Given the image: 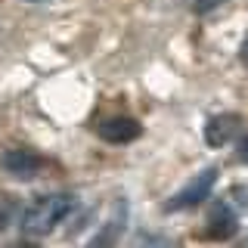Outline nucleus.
<instances>
[{
    "mask_svg": "<svg viewBox=\"0 0 248 248\" xmlns=\"http://www.w3.org/2000/svg\"><path fill=\"white\" fill-rule=\"evenodd\" d=\"M242 245H248V236H245V239H242Z\"/></svg>",
    "mask_w": 248,
    "mask_h": 248,
    "instance_id": "10",
    "label": "nucleus"
},
{
    "mask_svg": "<svg viewBox=\"0 0 248 248\" xmlns=\"http://www.w3.org/2000/svg\"><path fill=\"white\" fill-rule=\"evenodd\" d=\"M0 165L6 170H13V174H19V177H31L34 170H41L44 161H41V155H34L28 149H10V152L0 155Z\"/></svg>",
    "mask_w": 248,
    "mask_h": 248,
    "instance_id": "5",
    "label": "nucleus"
},
{
    "mask_svg": "<svg viewBox=\"0 0 248 248\" xmlns=\"http://www.w3.org/2000/svg\"><path fill=\"white\" fill-rule=\"evenodd\" d=\"M78 208V199L72 192H50V196H41L34 205L22 214V232L28 236H46L65 220Z\"/></svg>",
    "mask_w": 248,
    "mask_h": 248,
    "instance_id": "1",
    "label": "nucleus"
},
{
    "mask_svg": "<svg viewBox=\"0 0 248 248\" xmlns=\"http://www.w3.org/2000/svg\"><path fill=\"white\" fill-rule=\"evenodd\" d=\"M208 232L214 239H230L236 232V214H232V208H217L214 217L208 220Z\"/></svg>",
    "mask_w": 248,
    "mask_h": 248,
    "instance_id": "6",
    "label": "nucleus"
},
{
    "mask_svg": "<svg viewBox=\"0 0 248 248\" xmlns=\"http://www.w3.org/2000/svg\"><path fill=\"white\" fill-rule=\"evenodd\" d=\"M239 127H242V115H236V112L214 115V118L205 124V143L214 146V149H220V146H227L230 140L239 134Z\"/></svg>",
    "mask_w": 248,
    "mask_h": 248,
    "instance_id": "3",
    "label": "nucleus"
},
{
    "mask_svg": "<svg viewBox=\"0 0 248 248\" xmlns=\"http://www.w3.org/2000/svg\"><path fill=\"white\" fill-rule=\"evenodd\" d=\"M140 121L137 118H124V115H115V118H108L103 121L96 127V134L106 140V143H115V146H121V143H130V140H137L140 137Z\"/></svg>",
    "mask_w": 248,
    "mask_h": 248,
    "instance_id": "4",
    "label": "nucleus"
},
{
    "mask_svg": "<svg viewBox=\"0 0 248 248\" xmlns=\"http://www.w3.org/2000/svg\"><path fill=\"white\" fill-rule=\"evenodd\" d=\"M236 152H239V161H242V165H248V137L242 140V143H239V149H236Z\"/></svg>",
    "mask_w": 248,
    "mask_h": 248,
    "instance_id": "8",
    "label": "nucleus"
},
{
    "mask_svg": "<svg viewBox=\"0 0 248 248\" xmlns=\"http://www.w3.org/2000/svg\"><path fill=\"white\" fill-rule=\"evenodd\" d=\"M242 62L248 65V37H245V44H242Z\"/></svg>",
    "mask_w": 248,
    "mask_h": 248,
    "instance_id": "9",
    "label": "nucleus"
},
{
    "mask_svg": "<svg viewBox=\"0 0 248 248\" xmlns=\"http://www.w3.org/2000/svg\"><path fill=\"white\" fill-rule=\"evenodd\" d=\"M214 183H217V168H208V170H202V174H196L180 192H177V196H170L168 211H186V208H196L199 202H205L208 196H211Z\"/></svg>",
    "mask_w": 248,
    "mask_h": 248,
    "instance_id": "2",
    "label": "nucleus"
},
{
    "mask_svg": "<svg viewBox=\"0 0 248 248\" xmlns=\"http://www.w3.org/2000/svg\"><path fill=\"white\" fill-rule=\"evenodd\" d=\"M223 3H227V0H199V3H196V13L205 16V13H211V10H217V6H223Z\"/></svg>",
    "mask_w": 248,
    "mask_h": 248,
    "instance_id": "7",
    "label": "nucleus"
}]
</instances>
